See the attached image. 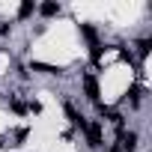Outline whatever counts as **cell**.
Masks as SVG:
<instances>
[{
  "instance_id": "1",
  "label": "cell",
  "mask_w": 152,
  "mask_h": 152,
  "mask_svg": "<svg viewBox=\"0 0 152 152\" xmlns=\"http://www.w3.org/2000/svg\"><path fill=\"white\" fill-rule=\"evenodd\" d=\"M81 87H84V93H87V99L93 102V104H99L102 102V90H99V78L96 75H81Z\"/></svg>"
},
{
  "instance_id": "2",
  "label": "cell",
  "mask_w": 152,
  "mask_h": 152,
  "mask_svg": "<svg viewBox=\"0 0 152 152\" xmlns=\"http://www.w3.org/2000/svg\"><path fill=\"white\" fill-rule=\"evenodd\" d=\"M116 149L119 152H134L137 149V143H140V137H137V131H125V128H119V134H116Z\"/></svg>"
},
{
  "instance_id": "3",
  "label": "cell",
  "mask_w": 152,
  "mask_h": 152,
  "mask_svg": "<svg viewBox=\"0 0 152 152\" xmlns=\"http://www.w3.org/2000/svg\"><path fill=\"white\" fill-rule=\"evenodd\" d=\"M84 134H87V146L90 149H102V122H87V128H84Z\"/></svg>"
},
{
  "instance_id": "4",
  "label": "cell",
  "mask_w": 152,
  "mask_h": 152,
  "mask_svg": "<svg viewBox=\"0 0 152 152\" xmlns=\"http://www.w3.org/2000/svg\"><path fill=\"white\" fill-rule=\"evenodd\" d=\"M63 110H66V116H69V122H72L75 128H78V131H84V128H87V116H84V113H78V110H75V104H72V102H63Z\"/></svg>"
},
{
  "instance_id": "5",
  "label": "cell",
  "mask_w": 152,
  "mask_h": 152,
  "mask_svg": "<svg viewBox=\"0 0 152 152\" xmlns=\"http://www.w3.org/2000/svg\"><path fill=\"white\" fill-rule=\"evenodd\" d=\"M36 12H39L42 18H54V15H60V3H54V0H48V3H39Z\"/></svg>"
},
{
  "instance_id": "6",
  "label": "cell",
  "mask_w": 152,
  "mask_h": 152,
  "mask_svg": "<svg viewBox=\"0 0 152 152\" xmlns=\"http://www.w3.org/2000/svg\"><path fill=\"white\" fill-rule=\"evenodd\" d=\"M36 6H39V3H33V0H21V3H18V21H27V18L36 12Z\"/></svg>"
},
{
  "instance_id": "7",
  "label": "cell",
  "mask_w": 152,
  "mask_h": 152,
  "mask_svg": "<svg viewBox=\"0 0 152 152\" xmlns=\"http://www.w3.org/2000/svg\"><path fill=\"white\" fill-rule=\"evenodd\" d=\"M78 30H81V36L90 42V48H93V45H99V33H96V27H93V24H78Z\"/></svg>"
},
{
  "instance_id": "8",
  "label": "cell",
  "mask_w": 152,
  "mask_h": 152,
  "mask_svg": "<svg viewBox=\"0 0 152 152\" xmlns=\"http://www.w3.org/2000/svg\"><path fill=\"white\" fill-rule=\"evenodd\" d=\"M30 69H36V72H45V75H63V69H57V66H48V63H30Z\"/></svg>"
},
{
  "instance_id": "9",
  "label": "cell",
  "mask_w": 152,
  "mask_h": 152,
  "mask_svg": "<svg viewBox=\"0 0 152 152\" xmlns=\"http://www.w3.org/2000/svg\"><path fill=\"white\" fill-rule=\"evenodd\" d=\"M102 116H107V119H110V122H113L116 128H122V125H125V116H122L119 110H110V107H107V110H104Z\"/></svg>"
},
{
  "instance_id": "10",
  "label": "cell",
  "mask_w": 152,
  "mask_h": 152,
  "mask_svg": "<svg viewBox=\"0 0 152 152\" xmlns=\"http://www.w3.org/2000/svg\"><path fill=\"white\" fill-rule=\"evenodd\" d=\"M125 99H128V102H131V104H134V107H140V99H143V90H140V87H137V84H134V87H131V90H128V96H125Z\"/></svg>"
},
{
  "instance_id": "11",
  "label": "cell",
  "mask_w": 152,
  "mask_h": 152,
  "mask_svg": "<svg viewBox=\"0 0 152 152\" xmlns=\"http://www.w3.org/2000/svg\"><path fill=\"white\" fill-rule=\"evenodd\" d=\"M137 51H140V57H149V51H152V39L143 36V39L137 42Z\"/></svg>"
},
{
  "instance_id": "12",
  "label": "cell",
  "mask_w": 152,
  "mask_h": 152,
  "mask_svg": "<svg viewBox=\"0 0 152 152\" xmlns=\"http://www.w3.org/2000/svg\"><path fill=\"white\" fill-rule=\"evenodd\" d=\"M9 107H12L18 116H24V113H27V104H24L21 99H9Z\"/></svg>"
},
{
  "instance_id": "13",
  "label": "cell",
  "mask_w": 152,
  "mask_h": 152,
  "mask_svg": "<svg viewBox=\"0 0 152 152\" xmlns=\"http://www.w3.org/2000/svg\"><path fill=\"white\" fill-rule=\"evenodd\" d=\"M102 51H104L102 45H93V48H90V60H93V63H99V60H102Z\"/></svg>"
},
{
  "instance_id": "14",
  "label": "cell",
  "mask_w": 152,
  "mask_h": 152,
  "mask_svg": "<svg viewBox=\"0 0 152 152\" xmlns=\"http://www.w3.org/2000/svg\"><path fill=\"white\" fill-rule=\"evenodd\" d=\"M24 140H27V128H18V131H15V143H12V146H21Z\"/></svg>"
},
{
  "instance_id": "15",
  "label": "cell",
  "mask_w": 152,
  "mask_h": 152,
  "mask_svg": "<svg viewBox=\"0 0 152 152\" xmlns=\"http://www.w3.org/2000/svg\"><path fill=\"white\" fill-rule=\"evenodd\" d=\"M27 113H42V104H39V102H30V104H27Z\"/></svg>"
},
{
  "instance_id": "16",
  "label": "cell",
  "mask_w": 152,
  "mask_h": 152,
  "mask_svg": "<svg viewBox=\"0 0 152 152\" xmlns=\"http://www.w3.org/2000/svg\"><path fill=\"white\" fill-rule=\"evenodd\" d=\"M9 33H12V24L3 21V24H0V36H9Z\"/></svg>"
},
{
  "instance_id": "17",
  "label": "cell",
  "mask_w": 152,
  "mask_h": 152,
  "mask_svg": "<svg viewBox=\"0 0 152 152\" xmlns=\"http://www.w3.org/2000/svg\"><path fill=\"white\" fill-rule=\"evenodd\" d=\"M107 152H119V149H116V146H113V149H107Z\"/></svg>"
},
{
  "instance_id": "18",
  "label": "cell",
  "mask_w": 152,
  "mask_h": 152,
  "mask_svg": "<svg viewBox=\"0 0 152 152\" xmlns=\"http://www.w3.org/2000/svg\"><path fill=\"white\" fill-rule=\"evenodd\" d=\"M0 149H3V140H0Z\"/></svg>"
}]
</instances>
